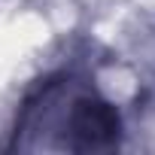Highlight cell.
<instances>
[{
	"label": "cell",
	"mask_w": 155,
	"mask_h": 155,
	"mask_svg": "<svg viewBox=\"0 0 155 155\" xmlns=\"http://www.w3.org/2000/svg\"><path fill=\"white\" fill-rule=\"evenodd\" d=\"M61 131H64L61 146L70 152L113 149L119 140V113L94 91H70L61 116Z\"/></svg>",
	"instance_id": "obj_1"
}]
</instances>
